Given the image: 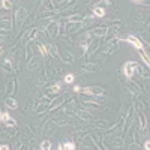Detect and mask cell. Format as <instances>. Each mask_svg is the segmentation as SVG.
Masks as SVG:
<instances>
[{
  "mask_svg": "<svg viewBox=\"0 0 150 150\" xmlns=\"http://www.w3.org/2000/svg\"><path fill=\"white\" fill-rule=\"evenodd\" d=\"M96 5H98V6H102V5H104V6H108V8H110V6H111V0H98Z\"/></svg>",
  "mask_w": 150,
  "mask_h": 150,
  "instance_id": "cell-35",
  "label": "cell"
},
{
  "mask_svg": "<svg viewBox=\"0 0 150 150\" xmlns=\"http://www.w3.org/2000/svg\"><path fill=\"white\" fill-rule=\"evenodd\" d=\"M75 116L83 122H92L93 120V114L87 110H75Z\"/></svg>",
  "mask_w": 150,
  "mask_h": 150,
  "instance_id": "cell-7",
  "label": "cell"
},
{
  "mask_svg": "<svg viewBox=\"0 0 150 150\" xmlns=\"http://www.w3.org/2000/svg\"><path fill=\"white\" fill-rule=\"evenodd\" d=\"M95 126H96L98 129H108V125H107L105 120H96Z\"/></svg>",
  "mask_w": 150,
  "mask_h": 150,
  "instance_id": "cell-30",
  "label": "cell"
},
{
  "mask_svg": "<svg viewBox=\"0 0 150 150\" xmlns=\"http://www.w3.org/2000/svg\"><path fill=\"white\" fill-rule=\"evenodd\" d=\"M5 15H6V9L0 8V17H5Z\"/></svg>",
  "mask_w": 150,
  "mask_h": 150,
  "instance_id": "cell-39",
  "label": "cell"
},
{
  "mask_svg": "<svg viewBox=\"0 0 150 150\" xmlns=\"http://www.w3.org/2000/svg\"><path fill=\"white\" fill-rule=\"evenodd\" d=\"M119 38V41H125V42H128V44H131L134 48H137V50H143V42L138 39L137 36H134V35H126V36H117Z\"/></svg>",
  "mask_w": 150,
  "mask_h": 150,
  "instance_id": "cell-5",
  "label": "cell"
},
{
  "mask_svg": "<svg viewBox=\"0 0 150 150\" xmlns=\"http://www.w3.org/2000/svg\"><path fill=\"white\" fill-rule=\"evenodd\" d=\"M83 71L87 72V74H95V72H98V65L92 63V62H86L83 65Z\"/></svg>",
  "mask_w": 150,
  "mask_h": 150,
  "instance_id": "cell-18",
  "label": "cell"
},
{
  "mask_svg": "<svg viewBox=\"0 0 150 150\" xmlns=\"http://www.w3.org/2000/svg\"><path fill=\"white\" fill-rule=\"evenodd\" d=\"M39 35H41V29H39V27H33V29L29 32V36H27V42H26V45H27V44H30V42H33V41H36L38 38H39Z\"/></svg>",
  "mask_w": 150,
  "mask_h": 150,
  "instance_id": "cell-14",
  "label": "cell"
},
{
  "mask_svg": "<svg viewBox=\"0 0 150 150\" xmlns=\"http://www.w3.org/2000/svg\"><path fill=\"white\" fill-rule=\"evenodd\" d=\"M92 14H93V17H95V18H104V17L107 15V11H105L102 6L95 5V6H93V9H92Z\"/></svg>",
  "mask_w": 150,
  "mask_h": 150,
  "instance_id": "cell-16",
  "label": "cell"
},
{
  "mask_svg": "<svg viewBox=\"0 0 150 150\" xmlns=\"http://www.w3.org/2000/svg\"><path fill=\"white\" fill-rule=\"evenodd\" d=\"M38 50H39V53H41L42 56H47V57L51 59V56H50V53H48V48H47L44 44H38Z\"/></svg>",
  "mask_w": 150,
  "mask_h": 150,
  "instance_id": "cell-26",
  "label": "cell"
},
{
  "mask_svg": "<svg viewBox=\"0 0 150 150\" xmlns=\"http://www.w3.org/2000/svg\"><path fill=\"white\" fill-rule=\"evenodd\" d=\"M93 2H98V0H93Z\"/></svg>",
  "mask_w": 150,
  "mask_h": 150,
  "instance_id": "cell-46",
  "label": "cell"
},
{
  "mask_svg": "<svg viewBox=\"0 0 150 150\" xmlns=\"http://www.w3.org/2000/svg\"><path fill=\"white\" fill-rule=\"evenodd\" d=\"M83 39H84V42H86V44H90V42H92V39H93V33H92V30L86 32V33L83 35Z\"/></svg>",
  "mask_w": 150,
  "mask_h": 150,
  "instance_id": "cell-29",
  "label": "cell"
},
{
  "mask_svg": "<svg viewBox=\"0 0 150 150\" xmlns=\"http://www.w3.org/2000/svg\"><path fill=\"white\" fill-rule=\"evenodd\" d=\"M60 89H62V84H60V81H56L53 86L47 87V93H48V95H57V93L60 92Z\"/></svg>",
  "mask_w": 150,
  "mask_h": 150,
  "instance_id": "cell-20",
  "label": "cell"
},
{
  "mask_svg": "<svg viewBox=\"0 0 150 150\" xmlns=\"http://www.w3.org/2000/svg\"><path fill=\"white\" fill-rule=\"evenodd\" d=\"M68 21H69V23H83L84 18H83L81 14H72V15L68 17Z\"/></svg>",
  "mask_w": 150,
  "mask_h": 150,
  "instance_id": "cell-22",
  "label": "cell"
},
{
  "mask_svg": "<svg viewBox=\"0 0 150 150\" xmlns=\"http://www.w3.org/2000/svg\"><path fill=\"white\" fill-rule=\"evenodd\" d=\"M138 51H140V57L143 59V62L146 63V66H149V65H150V62H149V57H147V54H144V53H143V50H138Z\"/></svg>",
  "mask_w": 150,
  "mask_h": 150,
  "instance_id": "cell-34",
  "label": "cell"
},
{
  "mask_svg": "<svg viewBox=\"0 0 150 150\" xmlns=\"http://www.w3.org/2000/svg\"><path fill=\"white\" fill-rule=\"evenodd\" d=\"M11 114L8 111H0V123H6L8 120H11Z\"/></svg>",
  "mask_w": 150,
  "mask_h": 150,
  "instance_id": "cell-25",
  "label": "cell"
},
{
  "mask_svg": "<svg viewBox=\"0 0 150 150\" xmlns=\"http://www.w3.org/2000/svg\"><path fill=\"white\" fill-rule=\"evenodd\" d=\"M60 62H63V63H74L75 56L71 51H68V50H63V51H60Z\"/></svg>",
  "mask_w": 150,
  "mask_h": 150,
  "instance_id": "cell-11",
  "label": "cell"
},
{
  "mask_svg": "<svg viewBox=\"0 0 150 150\" xmlns=\"http://www.w3.org/2000/svg\"><path fill=\"white\" fill-rule=\"evenodd\" d=\"M39 2L42 3V6L45 8V11H56V6L53 5V2H51V0H39Z\"/></svg>",
  "mask_w": 150,
  "mask_h": 150,
  "instance_id": "cell-23",
  "label": "cell"
},
{
  "mask_svg": "<svg viewBox=\"0 0 150 150\" xmlns=\"http://www.w3.org/2000/svg\"><path fill=\"white\" fill-rule=\"evenodd\" d=\"M119 48H120V41H119V38L116 36V38H111V39L107 41V44H105V47L102 50V53L105 56L107 54H112V53H116Z\"/></svg>",
  "mask_w": 150,
  "mask_h": 150,
  "instance_id": "cell-3",
  "label": "cell"
},
{
  "mask_svg": "<svg viewBox=\"0 0 150 150\" xmlns=\"http://www.w3.org/2000/svg\"><path fill=\"white\" fill-rule=\"evenodd\" d=\"M5 41H6V36L5 35H0V45H2Z\"/></svg>",
  "mask_w": 150,
  "mask_h": 150,
  "instance_id": "cell-38",
  "label": "cell"
},
{
  "mask_svg": "<svg viewBox=\"0 0 150 150\" xmlns=\"http://www.w3.org/2000/svg\"><path fill=\"white\" fill-rule=\"evenodd\" d=\"M149 147H150V146H149V140H146V143H144V149H146V150H147V149H149Z\"/></svg>",
  "mask_w": 150,
  "mask_h": 150,
  "instance_id": "cell-43",
  "label": "cell"
},
{
  "mask_svg": "<svg viewBox=\"0 0 150 150\" xmlns=\"http://www.w3.org/2000/svg\"><path fill=\"white\" fill-rule=\"evenodd\" d=\"M131 2H132V3H144L146 0H131Z\"/></svg>",
  "mask_w": 150,
  "mask_h": 150,
  "instance_id": "cell-42",
  "label": "cell"
},
{
  "mask_svg": "<svg viewBox=\"0 0 150 150\" xmlns=\"http://www.w3.org/2000/svg\"><path fill=\"white\" fill-rule=\"evenodd\" d=\"M12 3L11 0H2V2H0V8H3V9H6V11H9V9H12Z\"/></svg>",
  "mask_w": 150,
  "mask_h": 150,
  "instance_id": "cell-28",
  "label": "cell"
},
{
  "mask_svg": "<svg viewBox=\"0 0 150 150\" xmlns=\"http://www.w3.org/2000/svg\"><path fill=\"white\" fill-rule=\"evenodd\" d=\"M8 149H9L8 144H0V150H8Z\"/></svg>",
  "mask_w": 150,
  "mask_h": 150,
  "instance_id": "cell-40",
  "label": "cell"
},
{
  "mask_svg": "<svg viewBox=\"0 0 150 150\" xmlns=\"http://www.w3.org/2000/svg\"><path fill=\"white\" fill-rule=\"evenodd\" d=\"M39 149H41V150H50V149H51V141H50V140L42 141V143L39 144Z\"/></svg>",
  "mask_w": 150,
  "mask_h": 150,
  "instance_id": "cell-31",
  "label": "cell"
},
{
  "mask_svg": "<svg viewBox=\"0 0 150 150\" xmlns=\"http://www.w3.org/2000/svg\"><path fill=\"white\" fill-rule=\"evenodd\" d=\"M47 48H48V53H50V56H51V59L60 60V48L56 44H50Z\"/></svg>",
  "mask_w": 150,
  "mask_h": 150,
  "instance_id": "cell-12",
  "label": "cell"
},
{
  "mask_svg": "<svg viewBox=\"0 0 150 150\" xmlns=\"http://www.w3.org/2000/svg\"><path fill=\"white\" fill-rule=\"evenodd\" d=\"M107 30H108V26H98V27H95L93 30H92V33L96 36V38H104V36H107Z\"/></svg>",
  "mask_w": 150,
  "mask_h": 150,
  "instance_id": "cell-15",
  "label": "cell"
},
{
  "mask_svg": "<svg viewBox=\"0 0 150 150\" xmlns=\"http://www.w3.org/2000/svg\"><path fill=\"white\" fill-rule=\"evenodd\" d=\"M15 86H17V81L12 78V80H8L6 84H5V95L6 96H14L15 93Z\"/></svg>",
  "mask_w": 150,
  "mask_h": 150,
  "instance_id": "cell-10",
  "label": "cell"
},
{
  "mask_svg": "<svg viewBox=\"0 0 150 150\" xmlns=\"http://www.w3.org/2000/svg\"><path fill=\"white\" fill-rule=\"evenodd\" d=\"M62 39H63V41H66L68 44H72V39H71V38H68V36H62Z\"/></svg>",
  "mask_w": 150,
  "mask_h": 150,
  "instance_id": "cell-37",
  "label": "cell"
},
{
  "mask_svg": "<svg viewBox=\"0 0 150 150\" xmlns=\"http://www.w3.org/2000/svg\"><path fill=\"white\" fill-rule=\"evenodd\" d=\"M81 26H83V23H66L65 24V30L68 32V33H75V32H78L80 29H81Z\"/></svg>",
  "mask_w": 150,
  "mask_h": 150,
  "instance_id": "cell-13",
  "label": "cell"
},
{
  "mask_svg": "<svg viewBox=\"0 0 150 150\" xmlns=\"http://www.w3.org/2000/svg\"><path fill=\"white\" fill-rule=\"evenodd\" d=\"M60 29H62V23L60 21H54L51 20V23L48 24V29H47V35H50V38H59L60 35Z\"/></svg>",
  "mask_w": 150,
  "mask_h": 150,
  "instance_id": "cell-6",
  "label": "cell"
},
{
  "mask_svg": "<svg viewBox=\"0 0 150 150\" xmlns=\"http://www.w3.org/2000/svg\"><path fill=\"white\" fill-rule=\"evenodd\" d=\"M138 120H140V131L147 129V117L143 114V111H138Z\"/></svg>",
  "mask_w": 150,
  "mask_h": 150,
  "instance_id": "cell-21",
  "label": "cell"
},
{
  "mask_svg": "<svg viewBox=\"0 0 150 150\" xmlns=\"http://www.w3.org/2000/svg\"><path fill=\"white\" fill-rule=\"evenodd\" d=\"M0 71L5 72V74H8V75L14 72V63H12V59H11V57H6V59L3 60V63L0 65Z\"/></svg>",
  "mask_w": 150,
  "mask_h": 150,
  "instance_id": "cell-8",
  "label": "cell"
},
{
  "mask_svg": "<svg viewBox=\"0 0 150 150\" xmlns=\"http://www.w3.org/2000/svg\"><path fill=\"white\" fill-rule=\"evenodd\" d=\"M41 66V57L39 56H33L27 60V69L29 71H36Z\"/></svg>",
  "mask_w": 150,
  "mask_h": 150,
  "instance_id": "cell-9",
  "label": "cell"
},
{
  "mask_svg": "<svg viewBox=\"0 0 150 150\" xmlns=\"http://www.w3.org/2000/svg\"><path fill=\"white\" fill-rule=\"evenodd\" d=\"M74 92L75 93H83V95H92V96H104L105 89L101 86H86V87H80V86H74Z\"/></svg>",
  "mask_w": 150,
  "mask_h": 150,
  "instance_id": "cell-1",
  "label": "cell"
},
{
  "mask_svg": "<svg viewBox=\"0 0 150 150\" xmlns=\"http://www.w3.org/2000/svg\"><path fill=\"white\" fill-rule=\"evenodd\" d=\"M63 81H65L66 84H72V83L75 81V75H74V74H66L65 78H63Z\"/></svg>",
  "mask_w": 150,
  "mask_h": 150,
  "instance_id": "cell-32",
  "label": "cell"
},
{
  "mask_svg": "<svg viewBox=\"0 0 150 150\" xmlns=\"http://www.w3.org/2000/svg\"><path fill=\"white\" fill-rule=\"evenodd\" d=\"M122 72H123V75H125L128 80H132V77H134L137 72H138V63H137V62H134V60L126 62V63L122 66Z\"/></svg>",
  "mask_w": 150,
  "mask_h": 150,
  "instance_id": "cell-2",
  "label": "cell"
},
{
  "mask_svg": "<svg viewBox=\"0 0 150 150\" xmlns=\"http://www.w3.org/2000/svg\"><path fill=\"white\" fill-rule=\"evenodd\" d=\"M53 123L56 125V126H66V125H69L68 119H60V117H57V119H53Z\"/></svg>",
  "mask_w": 150,
  "mask_h": 150,
  "instance_id": "cell-24",
  "label": "cell"
},
{
  "mask_svg": "<svg viewBox=\"0 0 150 150\" xmlns=\"http://www.w3.org/2000/svg\"><path fill=\"white\" fill-rule=\"evenodd\" d=\"M5 125H6V126H8V128H14V126H15V125H17V122H15L14 119H11V120H8V122H6Z\"/></svg>",
  "mask_w": 150,
  "mask_h": 150,
  "instance_id": "cell-36",
  "label": "cell"
},
{
  "mask_svg": "<svg viewBox=\"0 0 150 150\" xmlns=\"http://www.w3.org/2000/svg\"><path fill=\"white\" fill-rule=\"evenodd\" d=\"M75 147H77V144H75L74 141H65V143H62V149H66V150H74Z\"/></svg>",
  "mask_w": 150,
  "mask_h": 150,
  "instance_id": "cell-27",
  "label": "cell"
},
{
  "mask_svg": "<svg viewBox=\"0 0 150 150\" xmlns=\"http://www.w3.org/2000/svg\"><path fill=\"white\" fill-rule=\"evenodd\" d=\"M20 2V0H12V3H18Z\"/></svg>",
  "mask_w": 150,
  "mask_h": 150,
  "instance_id": "cell-45",
  "label": "cell"
},
{
  "mask_svg": "<svg viewBox=\"0 0 150 150\" xmlns=\"http://www.w3.org/2000/svg\"><path fill=\"white\" fill-rule=\"evenodd\" d=\"M5 105H6V108H9V110H17L18 108V101L15 98H12V96H8L6 99H5Z\"/></svg>",
  "mask_w": 150,
  "mask_h": 150,
  "instance_id": "cell-19",
  "label": "cell"
},
{
  "mask_svg": "<svg viewBox=\"0 0 150 150\" xmlns=\"http://www.w3.org/2000/svg\"><path fill=\"white\" fill-rule=\"evenodd\" d=\"M27 15H29V12H27V9L24 8V6H18V8H17V11H15V23H17V27H23V24H24V21H26Z\"/></svg>",
  "mask_w": 150,
  "mask_h": 150,
  "instance_id": "cell-4",
  "label": "cell"
},
{
  "mask_svg": "<svg viewBox=\"0 0 150 150\" xmlns=\"http://www.w3.org/2000/svg\"><path fill=\"white\" fill-rule=\"evenodd\" d=\"M54 2H56V5H59V6H60V5H63V3L66 2V0H54Z\"/></svg>",
  "mask_w": 150,
  "mask_h": 150,
  "instance_id": "cell-41",
  "label": "cell"
},
{
  "mask_svg": "<svg viewBox=\"0 0 150 150\" xmlns=\"http://www.w3.org/2000/svg\"><path fill=\"white\" fill-rule=\"evenodd\" d=\"M12 23L9 18H0V32H11Z\"/></svg>",
  "mask_w": 150,
  "mask_h": 150,
  "instance_id": "cell-17",
  "label": "cell"
},
{
  "mask_svg": "<svg viewBox=\"0 0 150 150\" xmlns=\"http://www.w3.org/2000/svg\"><path fill=\"white\" fill-rule=\"evenodd\" d=\"M99 47H101V44H99V42H93V44H92V48L89 47L90 50H89V51H87V53H89L90 56H92V54H95V51H96V50H98Z\"/></svg>",
  "mask_w": 150,
  "mask_h": 150,
  "instance_id": "cell-33",
  "label": "cell"
},
{
  "mask_svg": "<svg viewBox=\"0 0 150 150\" xmlns=\"http://www.w3.org/2000/svg\"><path fill=\"white\" fill-rule=\"evenodd\" d=\"M3 53H5V50H3L2 45H0V56H3Z\"/></svg>",
  "mask_w": 150,
  "mask_h": 150,
  "instance_id": "cell-44",
  "label": "cell"
}]
</instances>
